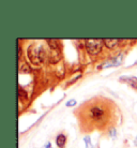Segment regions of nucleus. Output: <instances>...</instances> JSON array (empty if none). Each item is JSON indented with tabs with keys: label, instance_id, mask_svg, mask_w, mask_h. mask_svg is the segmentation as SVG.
<instances>
[{
	"label": "nucleus",
	"instance_id": "nucleus-1",
	"mask_svg": "<svg viewBox=\"0 0 137 148\" xmlns=\"http://www.w3.org/2000/svg\"><path fill=\"white\" fill-rule=\"evenodd\" d=\"M82 131L105 130L115 123V103L105 98H95L87 101L75 112Z\"/></svg>",
	"mask_w": 137,
	"mask_h": 148
},
{
	"label": "nucleus",
	"instance_id": "nucleus-2",
	"mask_svg": "<svg viewBox=\"0 0 137 148\" xmlns=\"http://www.w3.org/2000/svg\"><path fill=\"white\" fill-rule=\"evenodd\" d=\"M103 46V40L101 39H88L86 40V48L90 54H97Z\"/></svg>",
	"mask_w": 137,
	"mask_h": 148
},
{
	"label": "nucleus",
	"instance_id": "nucleus-3",
	"mask_svg": "<svg viewBox=\"0 0 137 148\" xmlns=\"http://www.w3.org/2000/svg\"><path fill=\"white\" fill-rule=\"evenodd\" d=\"M120 79L122 82H125L126 84H129L134 89H137V77L135 76H121Z\"/></svg>",
	"mask_w": 137,
	"mask_h": 148
},
{
	"label": "nucleus",
	"instance_id": "nucleus-4",
	"mask_svg": "<svg viewBox=\"0 0 137 148\" xmlns=\"http://www.w3.org/2000/svg\"><path fill=\"white\" fill-rule=\"evenodd\" d=\"M65 143H67V136L64 134L61 133L56 137V144H57V146L59 148H64Z\"/></svg>",
	"mask_w": 137,
	"mask_h": 148
},
{
	"label": "nucleus",
	"instance_id": "nucleus-5",
	"mask_svg": "<svg viewBox=\"0 0 137 148\" xmlns=\"http://www.w3.org/2000/svg\"><path fill=\"white\" fill-rule=\"evenodd\" d=\"M104 43H105V45L107 46V47L109 48H114L116 46V45L119 43V40L118 39H105L104 40Z\"/></svg>",
	"mask_w": 137,
	"mask_h": 148
},
{
	"label": "nucleus",
	"instance_id": "nucleus-6",
	"mask_svg": "<svg viewBox=\"0 0 137 148\" xmlns=\"http://www.w3.org/2000/svg\"><path fill=\"white\" fill-rule=\"evenodd\" d=\"M84 142L86 144V148H93V145L91 144V141H90V137L89 136H86L84 138Z\"/></svg>",
	"mask_w": 137,
	"mask_h": 148
},
{
	"label": "nucleus",
	"instance_id": "nucleus-7",
	"mask_svg": "<svg viewBox=\"0 0 137 148\" xmlns=\"http://www.w3.org/2000/svg\"><path fill=\"white\" fill-rule=\"evenodd\" d=\"M76 104H77V102H76V100H74V99H72V100L67 101V108H72V106H75Z\"/></svg>",
	"mask_w": 137,
	"mask_h": 148
},
{
	"label": "nucleus",
	"instance_id": "nucleus-8",
	"mask_svg": "<svg viewBox=\"0 0 137 148\" xmlns=\"http://www.w3.org/2000/svg\"><path fill=\"white\" fill-rule=\"evenodd\" d=\"M43 148H52V143H50V142H47V143H46V144L43 146Z\"/></svg>",
	"mask_w": 137,
	"mask_h": 148
},
{
	"label": "nucleus",
	"instance_id": "nucleus-9",
	"mask_svg": "<svg viewBox=\"0 0 137 148\" xmlns=\"http://www.w3.org/2000/svg\"><path fill=\"white\" fill-rule=\"evenodd\" d=\"M135 144L137 145V137H136V141H135Z\"/></svg>",
	"mask_w": 137,
	"mask_h": 148
}]
</instances>
